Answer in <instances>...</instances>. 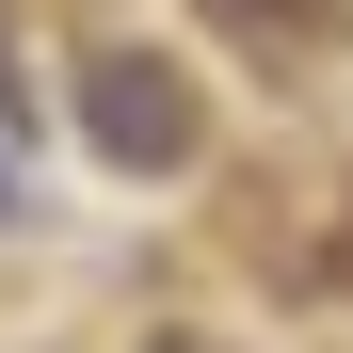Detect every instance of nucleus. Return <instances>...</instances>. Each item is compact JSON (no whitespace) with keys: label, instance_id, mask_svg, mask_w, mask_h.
<instances>
[{"label":"nucleus","instance_id":"obj_5","mask_svg":"<svg viewBox=\"0 0 353 353\" xmlns=\"http://www.w3.org/2000/svg\"><path fill=\"white\" fill-rule=\"evenodd\" d=\"M161 353H209V337H161Z\"/></svg>","mask_w":353,"mask_h":353},{"label":"nucleus","instance_id":"obj_3","mask_svg":"<svg viewBox=\"0 0 353 353\" xmlns=\"http://www.w3.org/2000/svg\"><path fill=\"white\" fill-rule=\"evenodd\" d=\"M17 112H32V81H17V48H0V129H17Z\"/></svg>","mask_w":353,"mask_h":353},{"label":"nucleus","instance_id":"obj_1","mask_svg":"<svg viewBox=\"0 0 353 353\" xmlns=\"http://www.w3.org/2000/svg\"><path fill=\"white\" fill-rule=\"evenodd\" d=\"M81 129H97V161L176 176L209 112H193V81H176V65H145V48H97V65H81Z\"/></svg>","mask_w":353,"mask_h":353},{"label":"nucleus","instance_id":"obj_2","mask_svg":"<svg viewBox=\"0 0 353 353\" xmlns=\"http://www.w3.org/2000/svg\"><path fill=\"white\" fill-rule=\"evenodd\" d=\"M209 17H225V32H337L353 0H209Z\"/></svg>","mask_w":353,"mask_h":353},{"label":"nucleus","instance_id":"obj_4","mask_svg":"<svg viewBox=\"0 0 353 353\" xmlns=\"http://www.w3.org/2000/svg\"><path fill=\"white\" fill-rule=\"evenodd\" d=\"M0 209H17V145H0Z\"/></svg>","mask_w":353,"mask_h":353}]
</instances>
